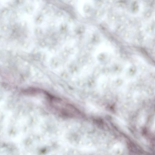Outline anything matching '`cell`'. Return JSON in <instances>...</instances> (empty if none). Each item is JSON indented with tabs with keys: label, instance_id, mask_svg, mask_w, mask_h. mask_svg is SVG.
I'll use <instances>...</instances> for the list:
<instances>
[{
	"label": "cell",
	"instance_id": "1",
	"mask_svg": "<svg viewBox=\"0 0 155 155\" xmlns=\"http://www.w3.org/2000/svg\"><path fill=\"white\" fill-rule=\"evenodd\" d=\"M49 107L56 113L64 117L78 118L83 116L80 110L73 104L62 99L46 94Z\"/></svg>",
	"mask_w": 155,
	"mask_h": 155
}]
</instances>
